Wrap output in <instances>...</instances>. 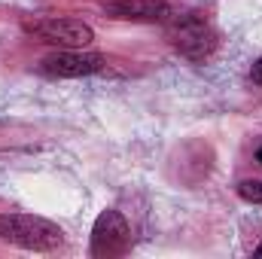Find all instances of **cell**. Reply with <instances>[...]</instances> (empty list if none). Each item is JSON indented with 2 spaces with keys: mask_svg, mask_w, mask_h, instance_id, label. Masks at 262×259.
Masks as SVG:
<instances>
[{
  "mask_svg": "<svg viewBox=\"0 0 262 259\" xmlns=\"http://www.w3.org/2000/svg\"><path fill=\"white\" fill-rule=\"evenodd\" d=\"M0 241L15 244L21 250L49 253V250H58L64 244V232H61V226H55L52 220H43V217L3 213L0 217Z\"/></svg>",
  "mask_w": 262,
  "mask_h": 259,
  "instance_id": "6da1fadb",
  "label": "cell"
},
{
  "mask_svg": "<svg viewBox=\"0 0 262 259\" xmlns=\"http://www.w3.org/2000/svg\"><path fill=\"white\" fill-rule=\"evenodd\" d=\"M165 25H168V37H171L174 49L189 61H207L220 46L216 31L210 28V21L195 15V12H189V15L174 12Z\"/></svg>",
  "mask_w": 262,
  "mask_h": 259,
  "instance_id": "7a4b0ae2",
  "label": "cell"
},
{
  "mask_svg": "<svg viewBox=\"0 0 262 259\" xmlns=\"http://www.w3.org/2000/svg\"><path fill=\"white\" fill-rule=\"evenodd\" d=\"M21 28L34 40L58 46V49H85L95 40V31L76 18H25Z\"/></svg>",
  "mask_w": 262,
  "mask_h": 259,
  "instance_id": "3957f363",
  "label": "cell"
},
{
  "mask_svg": "<svg viewBox=\"0 0 262 259\" xmlns=\"http://www.w3.org/2000/svg\"><path fill=\"white\" fill-rule=\"evenodd\" d=\"M131 244V226L119 210H104L92 226V256H122Z\"/></svg>",
  "mask_w": 262,
  "mask_h": 259,
  "instance_id": "277c9868",
  "label": "cell"
},
{
  "mask_svg": "<svg viewBox=\"0 0 262 259\" xmlns=\"http://www.w3.org/2000/svg\"><path fill=\"white\" fill-rule=\"evenodd\" d=\"M107 67V58L98 52H82V49H61L52 52L40 61V70L55 79H76V76H92Z\"/></svg>",
  "mask_w": 262,
  "mask_h": 259,
  "instance_id": "5b68a950",
  "label": "cell"
},
{
  "mask_svg": "<svg viewBox=\"0 0 262 259\" xmlns=\"http://www.w3.org/2000/svg\"><path fill=\"white\" fill-rule=\"evenodd\" d=\"M104 12L122 21H168L174 15L165 0H110L104 3Z\"/></svg>",
  "mask_w": 262,
  "mask_h": 259,
  "instance_id": "8992f818",
  "label": "cell"
},
{
  "mask_svg": "<svg viewBox=\"0 0 262 259\" xmlns=\"http://www.w3.org/2000/svg\"><path fill=\"white\" fill-rule=\"evenodd\" d=\"M238 195L250 204H262V180H244L238 186Z\"/></svg>",
  "mask_w": 262,
  "mask_h": 259,
  "instance_id": "52a82bcc",
  "label": "cell"
},
{
  "mask_svg": "<svg viewBox=\"0 0 262 259\" xmlns=\"http://www.w3.org/2000/svg\"><path fill=\"white\" fill-rule=\"evenodd\" d=\"M250 79H253V82L262 89V58H256V61H253V67H250Z\"/></svg>",
  "mask_w": 262,
  "mask_h": 259,
  "instance_id": "ba28073f",
  "label": "cell"
},
{
  "mask_svg": "<svg viewBox=\"0 0 262 259\" xmlns=\"http://www.w3.org/2000/svg\"><path fill=\"white\" fill-rule=\"evenodd\" d=\"M256 159H259V162H262V146H259V153H256Z\"/></svg>",
  "mask_w": 262,
  "mask_h": 259,
  "instance_id": "9c48e42d",
  "label": "cell"
},
{
  "mask_svg": "<svg viewBox=\"0 0 262 259\" xmlns=\"http://www.w3.org/2000/svg\"><path fill=\"white\" fill-rule=\"evenodd\" d=\"M256 253H259V256H262V244H259V247H256Z\"/></svg>",
  "mask_w": 262,
  "mask_h": 259,
  "instance_id": "30bf717a",
  "label": "cell"
}]
</instances>
